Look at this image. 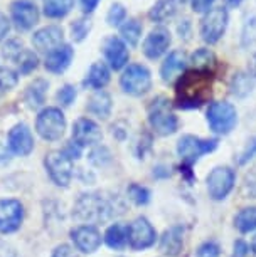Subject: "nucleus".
<instances>
[{"label":"nucleus","instance_id":"nucleus-1","mask_svg":"<svg viewBox=\"0 0 256 257\" xmlns=\"http://www.w3.org/2000/svg\"><path fill=\"white\" fill-rule=\"evenodd\" d=\"M212 76L214 71L209 69H192L186 71L179 77L176 86L177 104L181 108H199L207 101L211 94Z\"/></svg>","mask_w":256,"mask_h":257},{"label":"nucleus","instance_id":"nucleus-2","mask_svg":"<svg viewBox=\"0 0 256 257\" xmlns=\"http://www.w3.org/2000/svg\"><path fill=\"white\" fill-rule=\"evenodd\" d=\"M74 215L79 220L103 222L113 215V207L108 200L98 193H84L78 198L74 205Z\"/></svg>","mask_w":256,"mask_h":257},{"label":"nucleus","instance_id":"nucleus-3","mask_svg":"<svg viewBox=\"0 0 256 257\" xmlns=\"http://www.w3.org/2000/svg\"><path fill=\"white\" fill-rule=\"evenodd\" d=\"M168 103L170 101L167 98H157L148 106V123L153 132L160 137H168L179 130V119Z\"/></svg>","mask_w":256,"mask_h":257},{"label":"nucleus","instance_id":"nucleus-4","mask_svg":"<svg viewBox=\"0 0 256 257\" xmlns=\"http://www.w3.org/2000/svg\"><path fill=\"white\" fill-rule=\"evenodd\" d=\"M36 132L46 142H59L66 132V118L59 108H44L37 114Z\"/></svg>","mask_w":256,"mask_h":257},{"label":"nucleus","instance_id":"nucleus-5","mask_svg":"<svg viewBox=\"0 0 256 257\" xmlns=\"http://www.w3.org/2000/svg\"><path fill=\"white\" fill-rule=\"evenodd\" d=\"M207 124H209L211 132L216 135H228L234 130L236 123H238V113L236 108L231 103L226 101H216L211 103L207 108Z\"/></svg>","mask_w":256,"mask_h":257},{"label":"nucleus","instance_id":"nucleus-6","mask_svg":"<svg viewBox=\"0 0 256 257\" xmlns=\"http://www.w3.org/2000/svg\"><path fill=\"white\" fill-rule=\"evenodd\" d=\"M217 148V140H204L194 135H184L177 142V155L187 167H192L197 160Z\"/></svg>","mask_w":256,"mask_h":257},{"label":"nucleus","instance_id":"nucleus-7","mask_svg":"<svg viewBox=\"0 0 256 257\" xmlns=\"http://www.w3.org/2000/svg\"><path fill=\"white\" fill-rule=\"evenodd\" d=\"M228 22H229V16L224 7L209 9V11L204 14V17H202L201 27H199L202 41H204L206 44H216V42L224 36Z\"/></svg>","mask_w":256,"mask_h":257},{"label":"nucleus","instance_id":"nucleus-8","mask_svg":"<svg viewBox=\"0 0 256 257\" xmlns=\"http://www.w3.org/2000/svg\"><path fill=\"white\" fill-rule=\"evenodd\" d=\"M120 86L130 96H143L152 88L150 71L142 64H130L120 77Z\"/></svg>","mask_w":256,"mask_h":257},{"label":"nucleus","instance_id":"nucleus-9","mask_svg":"<svg viewBox=\"0 0 256 257\" xmlns=\"http://www.w3.org/2000/svg\"><path fill=\"white\" fill-rule=\"evenodd\" d=\"M44 167L52 183L62 188L69 187L72 180V160L64 152H61V150L49 152L44 158Z\"/></svg>","mask_w":256,"mask_h":257},{"label":"nucleus","instance_id":"nucleus-10","mask_svg":"<svg viewBox=\"0 0 256 257\" xmlns=\"http://www.w3.org/2000/svg\"><path fill=\"white\" fill-rule=\"evenodd\" d=\"M207 192L212 200H224L234 188L236 173L229 167H216L206 178Z\"/></svg>","mask_w":256,"mask_h":257},{"label":"nucleus","instance_id":"nucleus-11","mask_svg":"<svg viewBox=\"0 0 256 257\" xmlns=\"http://www.w3.org/2000/svg\"><path fill=\"white\" fill-rule=\"evenodd\" d=\"M157 240V230L145 217H137L128 224V245L133 250H145Z\"/></svg>","mask_w":256,"mask_h":257},{"label":"nucleus","instance_id":"nucleus-12","mask_svg":"<svg viewBox=\"0 0 256 257\" xmlns=\"http://www.w3.org/2000/svg\"><path fill=\"white\" fill-rule=\"evenodd\" d=\"M24 220V205L16 198L0 200V234H12L21 229Z\"/></svg>","mask_w":256,"mask_h":257},{"label":"nucleus","instance_id":"nucleus-13","mask_svg":"<svg viewBox=\"0 0 256 257\" xmlns=\"http://www.w3.org/2000/svg\"><path fill=\"white\" fill-rule=\"evenodd\" d=\"M71 240L74 244L76 250L83 252V254H93L100 249L101 245V237L100 230L95 225H78L71 230Z\"/></svg>","mask_w":256,"mask_h":257},{"label":"nucleus","instance_id":"nucleus-14","mask_svg":"<svg viewBox=\"0 0 256 257\" xmlns=\"http://www.w3.org/2000/svg\"><path fill=\"white\" fill-rule=\"evenodd\" d=\"M11 16L19 31H29L39 22V11L31 0H16L11 6Z\"/></svg>","mask_w":256,"mask_h":257},{"label":"nucleus","instance_id":"nucleus-15","mask_svg":"<svg viewBox=\"0 0 256 257\" xmlns=\"http://www.w3.org/2000/svg\"><path fill=\"white\" fill-rule=\"evenodd\" d=\"M103 138L101 128L90 118H79L72 124V142L83 147H93Z\"/></svg>","mask_w":256,"mask_h":257},{"label":"nucleus","instance_id":"nucleus-16","mask_svg":"<svg viewBox=\"0 0 256 257\" xmlns=\"http://www.w3.org/2000/svg\"><path fill=\"white\" fill-rule=\"evenodd\" d=\"M7 147L14 155H17V157H27V155L32 153L34 137L27 124L21 123V124L14 126L11 132H9Z\"/></svg>","mask_w":256,"mask_h":257},{"label":"nucleus","instance_id":"nucleus-17","mask_svg":"<svg viewBox=\"0 0 256 257\" xmlns=\"http://www.w3.org/2000/svg\"><path fill=\"white\" fill-rule=\"evenodd\" d=\"M172 42L170 32L163 27H157L145 37L142 51L148 59H158L160 56H163L168 51Z\"/></svg>","mask_w":256,"mask_h":257},{"label":"nucleus","instance_id":"nucleus-18","mask_svg":"<svg viewBox=\"0 0 256 257\" xmlns=\"http://www.w3.org/2000/svg\"><path fill=\"white\" fill-rule=\"evenodd\" d=\"M103 54L106 62L110 64V67L115 71L123 69L125 66L128 64L130 59V52H128V46L125 44L120 37H108L103 44Z\"/></svg>","mask_w":256,"mask_h":257},{"label":"nucleus","instance_id":"nucleus-19","mask_svg":"<svg viewBox=\"0 0 256 257\" xmlns=\"http://www.w3.org/2000/svg\"><path fill=\"white\" fill-rule=\"evenodd\" d=\"M62 39H64V32H62L59 26H47L39 29L37 32H34L32 44L36 49L42 52H51L56 47L62 46Z\"/></svg>","mask_w":256,"mask_h":257},{"label":"nucleus","instance_id":"nucleus-20","mask_svg":"<svg viewBox=\"0 0 256 257\" xmlns=\"http://www.w3.org/2000/svg\"><path fill=\"white\" fill-rule=\"evenodd\" d=\"M72 57H74V49L69 44H62L56 47L54 51L47 52L44 66L52 74H61V72H64L69 67Z\"/></svg>","mask_w":256,"mask_h":257},{"label":"nucleus","instance_id":"nucleus-21","mask_svg":"<svg viewBox=\"0 0 256 257\" xmlns=\"http://www.w3.org/2000/svg\"><path fill=\"white\" fill-rule=\"evenodd\" d=\"M187 59L182 51H172L160 66V76L163 82H172L186 72Z\"/></svg>","mask_w":256,"mask_h":257},{"label":"nucleus","instance_id":"nucleus-22","mask_svg":"<svg viewBox=\"0 0 256 257\" xmlns=\"http://www.w3.org/2000/svg\"><path fill=\"white\" fill-rule=\"evenodd\" d=\"M184 247V227L174 225L160 237V250L168 257H177Z\"/></svg>","mask_w":256,"mask_h":257},{"label":"nucleus","instance_id":"nucleus-23","mask_svg":"<svg viewBox=\"0 0 256 257\" xmlns=\"http://www.w3.org/2000/svg\"><path fill=\"white\" fill-rule=\"evenodd\" d=\"M112 106H113L112 96L106 93V91L100 89V91H96L95 94H91V98L88 99V104H86V109H88L91 114L105 119L112 113Z\"/></svg>","mask_w":256,"mask_h":257},{"label":"nucleus","instance_id":"nucleus-24","mask_svg":"<svg viewBox=\"0 0 256 257\" xmlns=\"http://www.w3.org/2000/svg\"><path fill=\"white\" fill-rule=\"evenodd\" d=\"M47 88H49V84H47V81H44V79H36L27 86L26 93H24V99H26L29 108L37 109L44 104Z\"/></svg>","mask_w":256,"mask_h":257},{"label":"nucleus","instance_id":"nucleus-25","mask_svg":"<svg viewBox=\"0 0 256 257\" xmlns=\"http://www.w3.org/2000/svg\"><path fill=\"white\" fill-rule=\"evenodd\" d=\"M105 244L113 250H123L128 245V225L113 224L105 232Z\"/></svg>","mask_w":256,"mask_h":257},{"label":"nucleus","instance_id":"nucleus-26","mask_svg":"<svg viewBox=\"0 0 256 257\" xmlns=\"http://www.w3.org/2000/svg\"><path fill=\"white\" fill-rule=\"evenodd\" d=\"M110 76L112 74H110V69L105 62H95V64L90 67L88 74H86L84 86L100 91L110 82Z\"/></svg>","mask_w":256,"mask_h":257},{"label":"nucleus","instance_id":"nucleus-27","mask_svg":"<svg viewBox=\"0 0 256 257\" xmlns=\"http://www.w3.org/2000/svg\"><path fill=\"white\" fill-rule=\"evenodd\" d=\"M179 4H181V0H158L155 6L150 9L148 17H150V21L158 22V24L167 22L168 19H172L176 16Z\"/></svg>","mask_w":256,"mask_h":257},{"label":"nucleus","instance_id":"nucleus-28","mask_svg":"<svg viewBox=\"0 0 256 257\" xmlns=\"http://www.w3.org/2000/svg\"><path fill=\"white\" fill-rule=\"evenodd\" d=\"M234 227L243 234L253 232L256 229V207H246L236 213Z\"/></svg>","mask_w":256,"mask_h":257},{"label":"nucleus","instance_id":"nucleus-29","mask_svg":"<svg viewBox=\"0 0 256 257\" xmlns=\"http://www.w3.org/2000/svg\"><path fill=\"white\" fill-rule=\"evenodd\" d=\"M254 88V77L249 74H244V72H238L234 74L233 81H231V93L238 98H244L248 96Z\"/></svg>","mask_w":256,"mask_h":257},{"label":"nucleus","instance_id":"nucleus-30","mask_svg":"<svg viewBox=\"0 0 256 257\" xmlns=\"http://www.w3.org/2000/svg\"><path fill=\"white\" fill-rule=\"evenodd\" d=\"M74 7V0H46L44 14L49 19H62Z\"/></svg>","mask_w":256,"mask_h":257},{"label":"nucleus","instance_id":"nucleus-31","mask_svg":"<svg viewBox=\"0 0 256 257\" xmlns=\"http://www.w3.org/2000/svg\"><path fill=\"white\" fill-rule=\"evenodd\" d=\"M120 34H122V41L125 44L135 47L138 44L140 37H142V26H140L137 19H130L120 27Z\"/></svg>","mask_w":256,"mask_h":257},{"label":"nucleus","instance_id":"nucleus-32","mask_svg":"<svg viewBox=\"0 0 256 257\" xmlns=\"http://www.w3.org/2000/svg\"><path fill=\"white\" fill-rule=\"evenodd\" d=\"M191 64L192 67L196 69H209V71H214V66H216V56L212 54L209 49H197L194 54L191 56Z\"/></svg>","mask_w":256,"mask_h":257},{"label":"nucleus","instance_id":"nucleus-33","mask_svg":"<svg viewBox=\"0 0 256 257\" xmlns=\"http://www.w3.org/2000/svg\"><path fill=\"white\" fill-rule=\"evenodd\" d=\"M91 27H93V24H91L90 19H84V17L76 19V21L71 24V37H72V41H74V42L84 41V39L88 37Z\"/></svg>","mask_w":256,"mask_h":257},{"label":"nucleus","instance_id":"nucleus-34","mask_svg":"<svg viewBox=\"0 0 256 257\" xmlns=\"http://www.w3.org/2000/svg\"><path fill=\"white\" fill-rule=\"evenodd\" d=\"M127 193H128L130 200H133L137 205H147V203L150 202V190H148L147 187L138 185V183H132V185L128 187Z\"/></svg>","mask_w":256,"mask_h":257},{"label":"nucleus","instance_id":"nucleus-35","mask_svg":"<svg viewBox=\"0 0 256 257\" xmlns=\"http://www.w3.org/2000/svg\"><path fill=\"white\" fill-rule=\"evenodd\" d=\"M37 64H39L37 56L34 54L32 51H27V49L22 52V56L19 57V61H17L19 72H21V74H29V72H32L37 67Z\"/></svg>","mask_w":256,"mask_h":257},{"label":"nucleus","instance_id":"nucleus-36","mask_svg":"<svg viewBox=\"0 0 256 257\" xmlns=\"http://www.w3.org/2000/svg\"><path fill=\"white\" fill-rule=\"evenodd\" d=\"M26 51V47L22 46L21 41H17V39H12V41H9L6 46H4L2 49V54L6 57L7 61H14L17 62L19 57L22 56V52Z\"/></svg>","mask_w":256,"mask_h":257},{"label":"nucleus","instance_id":"nucleus-37","mask_svg":"<svg viewBox=\"0 0 256 257\" xmlns=\"http://www.w3.org/2000/svg\"><path fill=\"white\" fill-rule=\"evenodd\" d=\"M125 19H127V11H125V7L122 4H113V6L110 7L108 14H106V22L112 27L120 26L122 22H125Z\"/></svg>","mask_w":256,"mask_h":257},{"label":"nucleus","instance_id":"nucleus-38","mask_svg":"<svg viewBox=\"0 0 256 257\" xmlns=\"http://www.w3.org/2000/svg\"><path fill=\"white\" fill-rule=\"evenodd\" d=\"M76 96H78V91H76L74 86L66 84V86H62L59 91H57L56 98L62 106H71L72 103H74Z\"/></svg>","mask_w":256,"mask_h":257},{"label":"nucleus","instance_id":"nucleus-39","mask_svg":"<svg viewBox=\"0 0 256 257\" xmlns=\"http://www.w3.org/2000/svg\"><path fill=\"white\" fill-rule=\"evenodd\" d=\"M17 84V74L9 67L0 69V91H11Z\"/></svg>","mask_w":256,"mask_h":257},{"label":"nucleus","instance_id":"nucleus-40","mask_svg":"<svg viewBox=\"0 0 256 257\" xmlns=\"http://www.w3.org/2000/svg\"><path fill=\"white\" fill-rule=\"evenodd\" d=\"M221 255V247L214 240L204 242L196 252V257H219Z\"/></svg>","mask_w":256,"mask_h":257},{"label":"nucleus","instance_id":"nucleus-41","mask_svg":"<svg viewBox=\"0 0 256 257\" xmlns=\"http://www.w3.org/2000/svg\"><path fill=\"white\" fill-rule=\"evenodd\" d=\"M214 0H191V7L192 11L197 14H206L212 7Z\"/></svg>","mask_w":256,"mask_h":257},{"label":"nucleus","instance_id":"nucleus-42","mask_svg":"<svg viewBox=\"0 0 256 257\" xmlns=\"http://www.w3.org/2000/svg\"><path fill=\"white\" fill-rule=\"evenodd\" d=\"M51 257H78V255H76V252H74V249H72L71 245L61 244V245L56 247Z\"/></svg>","mask_w":256,"mask_h":257},{"label":"nucleus","instance_id":"nucleus-43","mask_svg":"<svg viewBox=\"0 0 256 257\" xmlns=\"http://www.w3.org/2000/svg\"><path fill=\"white\" fill-rule=\"evenodd\" d=\"M248 250H249V247L244 240H236L234 242V252L231 257H246L248 255Z\"/></svg>","mask_w":256,"mask_h":257},{"label":"nucleus","instance_id":"nucleus-44","mask_svg":"<svg viewBox=\"0 0 256 257\" xmlns=\"http://www.w3.org/2000/svg\"><path fill=\"white\" fill-rule=\"evenodd\" d=\"M9 31H11V22H9V19H7L6 14L0 12V41H2V39L7 36Z\"/></svg>","mask_w":256,"mask_h":257},{"label":"nucleus","instance_id":"nucleus-45","mask_svg":"<svg viewBox=\"0 0 256 257\" xmlns=\"http://www.w3.org/2000/svg\"><path fill=\"white\" fill-rule=\"evenodd\" d=\"M256 153V138L253 140V142L249 143V147H248V150H246V152L241 155V158H239V163L243 165V163H246L248 162L249 158H253V155Z\"/></svg>","mask_w":256,"mask_h":257},{"label":"nucleus","instance_id":"nucleus-46","mask_svg":"<svg viewBox=\"0 0 256 257\" xmlns=\"http://www.w3.org/2000/svg\"><path fill=\"white\" fill-rule=\"evenodd\" d=\"M100 4V0H81V7H83L84 14H91Z\"/></svg>","mask_w":256,"mask_h":257},{"label":"nucleus","instance_id":"nucleus-47","mask_svg":"<svg viewBox=\"0 0 256 257\" xmlns=\"http://www.w3.org/2000/svg\"><path fill=\"white\" fill-rule=\"evenodd\" d=\"M248 71H249V74L256 77V54H253V57L249 59V67H248Z\"/></svg>","mask_w":256,"mask_h":257},{"label":"nucleus","instance_id":"nucleus-48","mask_svg":"<svg viewBox=\"0 0 256 257\" xmlns=\"http://www.w3.org/2000/svg\"><path fill=\"white\" fill-rule=\"evenodd\" d=\"M241 2L243 0H224V4H226V7H238V6H241Z\"/></svg>","mask_w":256,"mask_h":257},{"label":"nucleus","instance_id":"nucleus-49","mask_svg":"<svg viewBox=\"0 0 256 257\" xmlns=\"http://www.w3.org/2000/svg\"><path fill=\"white\" fill-rule=\"evenodd\" d=\"M251 249H253V252H254V254H256V237H254V239H253V244H251Z\"/></svg>","mask_w":256,"mask_h":257}]
</instances>
